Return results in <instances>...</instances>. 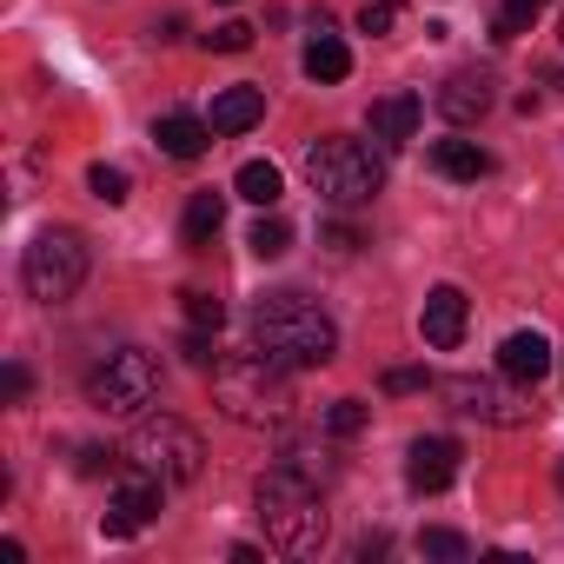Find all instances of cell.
<instances>
[{
  "mask_svg": "<svg viewBox=\"0 0 564 564\" xmlns=\"http://www.w3.org/2000/svg\"><path fill=\"white\" fill-rule=\"evenodd\" d=\"M259 524H265V538L286 551V557H319V551H326V531H333L319 478L279 458V465L259 478Z\"/></svg>",
  "mask_w": 564,
  "mask_h": 564,
  "instance_id": "cell-1",
  "label": "cell"
},
{
  "mask_svg": "<svg viewBox=\"0 0 564 564\" xmlns=\"http://www.w3.org/2000/svg\"><path fill=\"white\" fill-rule=\"evenodd\" d=\"M252 346L265 359H279L286 372L293 366H326L339 352V326L306 293H265V300H252Z\"/></svg>",
  "mask_w": 564,
  "mask_h": 564,
  "instance_id": "cell-2",
  "label": "cell"
},
{
  "mask_svg": "<svg viewBox=\"0 0 564 564\" xmlns=\"http://www.w3.org/2000/svg\"><path fill=\"white\" fill-rule=\"evenodd\" d=\"M213 405L232 419V425H286L293 419V379L279 359H265L259 346L252 352H232L213 366Z\"/></svg>",
  "mask_w": 564,
  "mask_h": 564,
  "instance_id": "cell-3",
  "label": "cell"
},
{
  "mask_svg": "<svg viewBox=\"0 0 564 564\" xmlns=\"http://www.w3.org/2000/svg\"><path fill=\"white\" fill-rule=\"evenodd\" d=\"M306 180H313V193H319L326 206H366V199L386 186V166H379V153H372L366 140L326 133V140H313V153H306Z\"/></svg>",
  "mask_w": 564,
  "mask_h": 564,
  "instance_id": "cell-4",
  "label": "cell"
},
{
  "mask_svg": "<svg viewBox=\"0 0 564 564\" xmlns=\"http://www.w3.org/2000/svg\"><path fill=\"white\" fill-rule=\"evenodd\" d=\"M21 286H28V300H41V306H67V300L87 286V239L67 232V226H47V232L28 246V259H21Z\"/></svg>",
  "mask_w": 564,
  "mask_h": 564,
  "instance_id": "cell-5",
  "label": "cell"
},
{
  "mask_svg": "<svg viewBox=\"0 0 564 564\" xmlns=\"http://www.w3.org/2000/svg\"><path fill=\"white\" fill-rule=\"evenodd\" d=\"M127 465H140L166 485H193L199 465H206V445L186 419H140L133 438H127Z\"/></svg>",
  "mask_w": 564,
  "mask_h": 564,
  "instance_id": "cell-6",
  "label": "cell"
},
{
  "mask_svg": "<svg viewBox=\"0 0 564 564\" xmlns=\"http://www.w3.org/2000/svg\"><path fill=\"white\" fill-rule=\"evenodd\" d=\"M87 399H94L100 412H113V419H140V412L160 399V359L140 352V346L107 352V359L94 366V379H87Z\"/></svg>",
  "mask_w": 564,
  "mask_h": 564,
  "instance_id": "cell-7",
  "label": "cell"
},
{
  "mask_svg": "<svg viewBox=\"0 0 564 564\" xmlns=\"http://www.w3.org/2000/svg\"><path fill=\"white\" fill-rule=\"evenodd\" d=\"M160 498H166V478L127 465V478L113 485V498H107V511H100V531H107V538H140V531L160 518Z\"/></svg>",
  "mask_w": 564,
  "mask_h": 564,
  "instance_id": "cell-8",
  "label": "cell"
},
{
  "mask_svg": "<svg viewBox=\"0 0 564 564\" xmlns=\"http://www.w3.org/2000/svg\"><path fill=\"white\" fill-rule=\"evenodd\" d=\"M511 386H518V379H511ZM511 386H498V379H445V399H452V412H465V419L524 425V419H531V399L511 392Z\"/></svg>",
  "mask_w": 564,
  "mask_h": 564,
  "instance_id": "cell-9",
  "label": "cell"
},
{
  "mask_svg": "<svg viewBox=\"0 0 564 564\" xmlns=\"http://www.w3.org/2000/svg\"><path fill=\"white\" fill-rule=\"evenodd\" d=\"M458 438H419L412 452H405V485L412 491H445L452 478H458Z\"/></svg>",
  "mask_w": 564,
  "mask_h": 564,
  "instance_id": "cell-10",
  "label": "cell"
},
{
  "mask_svg": "<svg viewBox=\"0 0 564 564\" xmlns=\"http://www.w3.org/2000/svg\"><path fill=\"white\" fill-rule=\"evenodd\" d=\"M419 333H425L432 352H452V346L465 339V293H458V286H438V293L425 300V313H419Z\"/></svg>",
  "mask_w": 564,
  "mask_h": 564,
  "instance_id": "cell-11",
  "label": "cell"
},
{
  "mask_svg": "<svg viewBox=\"0 0 564 564\" xmlns=\"http://www.w3.org/2000/svg\"><path fill=\"white\" fill-rule=\"evenodd\" d=\"M438 113H445L452 127L485 120V113H491V80H485V74H452V80L438 87Z\"/></svg>",
  "mask_w": 564,
  "mask_h": 564,
  "instance_id": "cell-12",
  "label": "cell"
},
{
  "mask_svg": "<svg viewBox=\"0 0 564 564\" xmlns=\"http://www.w3.org/2000/svg\"><path fill=\"white\" fill-rule=\"evenodd\" d=\"M498 372L518 379V386H538V379L551 372V339H544V333H511V339L498 346Z\"/></svg>",
  "mask_w": 564,
  "mask_h": 564,
  "instance_id": "cell-13",
  "label": "cell"
},
{
  "mask_svg": "<svg viewBox=\"0 0 564 564\" xmlns=\"http://www.w3.org/2000/svg\"><path fill=\"white\" fill-rule=\"evenodd\" d=\"M419 120H425V100H419V94H386V100H372V140H386V147H405V140L419 133Z\"/></svg>",
  "mask_w": 564,
  "mask_h": 564,
  "instance_id": "cell-14",
  "label": "cell"
},
{
  "mask_svg": "<svg viewBox=\"0 0 564 564\" xmlns=\"http://www.w3.org/2000/svg\"><path fill=\"white\" fill-rule=\"evenodd\" d=\"M213 133H252L259 120H265V94L259 87H226V94H213Z\"/></svg>",
  "mask_w": 564,
  "mask_h": 564,
  "instance_id": "cell-15",
  "label": "cell"
},
{
  "mask_svg": "<svg viewBox=\"0 0 564 564\" xmlns=\"http://www.w3.org/2000/svg\"><path fill=\"white\" fill-rule=\"evenodd\" d=\"M153 140H160L166 160H199V153L213 147V120H199V113H166V120L153 127Z\"/></svg>",
  "mask_w": 564,
  "mask_h": 564,
  "instance_id": "cell-16",
  "label": "cell"
},
{
  "mask_svg": "<svg viewBox=\"0 0 564 564\" xmlns=\"http://www.w3.org/2000/svg\"><path fill=\"white\" fill-rule=\"evenodd\" d=\"M306 74H313L319 87H339V80L352 74V47H346L339 34H326V21H319V34H313V47H306Z\"/></svg>",
  "mask_w": 564,
  "mask_h": 564,
  "instance_id": "cell-17",
  "label": "cell"
},
{
  "mask_svg": "<svg viewBox=\"0 0 564 564\" xmlns=\"http://www.w3.org/2000/svg\"><path fill=\"white\" fill-rule=\"evenodd\" d=\"M432 166H438L445 180H485V173H491V153H485L478 140H438V147H432Z\"/></svg>",
  "mask_w": 564,
  "mask_h": 564,
  "instance_id": "cell-18",
  "label": "cell"
},
{
  "mask_svg": "<svg viewBox=\"0 0 564 564\" xmlns=\"http://www.w3.org/2000/svg\"><path fill=\"white\" fill-rule=\"evenodd\" d=\"M219 226H226V199H219V193H193V199H186V219H180V239H186V246H206Z\"/></svg>",
  "mask_w": 564,
  "mask_h": 564,
  "instance_id": "cell-19",
  "label": "cell"
},
{
  "mask_svg": "<svg viewBox=\"0 0 564 564\" xmlns=\"http://www.w3.org/2000/svg\"><path fill=\"white\" fill-rule=\"evenodd\" d=\"M232 193H239V199H252V206H272L279 193H286V180H279V166H272V160H246V166H239V180H232Z\"/></svg>",
  "mask_w": 564,
  "mask_h": 564,
  "instance_id": "cell-20",
  "label": "cell"
},
{
  "mask_svg": "<svg viewBox=\"0 0 564 564\" xmlns=\"http://www.w3.org/2000/svg\"><path fill=\"white\" fill-rule=\"evenodd\" d=\"M538 14H544V0H505L498 21H491V41H518V34H531Z\"/></svg>",
  "mask_w": 564,
  "mask_h": 564,
  "instance_id": "cell-21",
  "label": "cell"
},
{
  "mask_svg": "<svg viewBox=\"0 0 564 564\" xmlns=\"http://www.w3.org/2000/svg\"><path fill=\"white\" fill-rule=\"evenodd\" d=\"M366 419H372V405H366V399H333L326 432H333V438H352V432H366Z\"/></svg>",
  "mask_w": 564,
  "mask_h": 564,
  "instance_id": "cell-22",
  "label": "cell"
},
{
  "mask_svg": "<svg viewBox=\"0 0 564 564\" xmlns=\"http://www.w3.org/2000/svg\"><path fill=\"white\" fill-rule=\"evenodd\" d=\"M246 246H252L259 259H279V252L293 246V226H286V219H259V226L246 232Z\"/></svg>",
  "mask_w": 564,
  "mask_h": 564,
  "instance_id": "cell-23",
  "label": "cell"
},
{
  "mask_svg": "<svg viewBox=\"0 0 564 564\" xmlns=\"http://www.w3.org/2000/svg\"><path fill=\"white\" fill-rule=\"evenodd\" d=\"M87 186H94V199H107V206H120V199L133 193V180H127V166H107V160H100V166L87 173Z\"/></svg>",
  "mask_w": 564,
  "mask_h": 564,
  "instance_id": "cell-24",
  "label": "cell"
},
{
  "mask_svg": "<svg viewBox=\"0 0 564 564\" xmlns=\"http://www.w3.org/2000/svg\"><path fill=\"white\" fill-rule=\"evenodd\" d=\"M186 326L219 333V326H226V300H219V293H186Z\"/></svg>",
  "mask_w": 564,
  "mask_h": 564,
  "instance_id": "cell-25",
  "label": "cell"
},
{
  "mask_svg": "<svg viewBox=\"0 0 564 564\" xmlns=\"http://www.w3.org/2000/svg\"><path fill=\"white\" fill-rule=\"evenodd\" d=\"M399 28V0H366V8H359V34H392Z\"/></svg>",
  "mask_w": 564,
  "mask_h": 564,
  "instance_id": "cell-26",
  "label": "cell"
},
{
  "mask_svg": "<svg viewBox=\"0 0 564 564\" xmlns=\"http://www.w3.org/2000/svg\"><path fill=\"white\" fill-rule=\"evenodd\" d=\"M206 47H213V54H246V47H252V28H246V21H226V28L206 34Z\"/></svg>",
  "mask_w": 564,
  "mask_h": 564,
  "instance_id": "cell-27",
  "label": "cell"
},
{
  "mask_svg": "<svg viewBox=\"0 0 564 564\" xmlns=\"http://www.w3.org/2000/svg\"><path fill=\"white\" fill-rule=\"evenodd\" d=\"M419 551H425V557H465V551H471V544H465V538H458V531H445V524H432V531H425V538H419Z\"/></svg>",
  "mask_w": 564,
  "mask_h": 564,
  "instance_id": "cell-28",
  "label": "cell"
},
{
  "mask_svg": "<svg viewBox=\"0 0 564 564\" xmlns=\"http://www.w3.org/2000/svg\"><path fill=\"white\" fill-rule=\"evenodd\" d=\"M180 352H186V366H199V372H213V366H219V352H213V333H199V326L186 333V346H180Z\"/></svg>",
  "mask_w": 564,
  "mask_h": 564,
  "instance_id": "cell-29",
  "label": "cell"
},
{
  "mask_svg": "<svg viewBox=\"0 0 564 564\" xmlns=\"http://www.w3.org/2000/svg\"><path fill=\"white\" fill-rule=\"evenodd\" d=\"M425 386H432L425 366H392V372H386V392H425Z\"/></svg>",
  "mask_w": 564,
  "mask_h": 564,
  "instance_id": "cell-30",
  "label": "cell"
},
{
  "mask_svg": "<svg viewBox=\"0 0 564 564\" xmlns=\"http://www.w3.org/2000/svg\"><path fill=\"white\" fill-rule=\"evenodd\" d=\"M80 471H87V478L113 471V452H107V445H87V452H80Z\"/></svg>",
  "mask_w": 564,
  "mask_h": 564,
  "instance_id": "cell-31",
  "label": "cell"
},
{
  "mask_svg": "<svg viewBox=\"0 0 564 564\" xmlns=\"http://www.w3.org/2000/svg\"><path fill=\"white\" fill-rule=\"evenodd\" d=\"M0 386H8V399H28V386H34V379H28V366H21V359H14V366H8V372H0Z\"/></svg>",
  "mask_w": 564,
  "mask_h": 564,
  "instance_id": "cell-32",
  "label": "cell"
},
{
  "mask_svg": "<svg viewBox=\"0 0 564 564\" xmlns=\"http://www.w3.org/2000/svg\"><path fill=\"white\" fill-rule=\"evenodd\" d=\"M326 246H333V252H359V232H352V226H326Z\"/></svg>",
  "mask_w": 564,
  "mask_h": 564,
  "instance_id": "cell-33",
  "label": "cell"
},
{
  "mask_svg": "<svg viewBox=\"0 0 564 564\" xmlns=\"http://www.w3.org/2000/svg\"><path fill=\"white\" fill-rule=\"evenodd\" d=\"M557 491H564V458H557Z\"/></svg>",
  "mask_w": 564,
  "mask_h": 564,
  "instance_id": "cell-34",
  "label": "cell"
},
{
  "mask_svg": "<svg viewBox=\"0 0 564 564\" xmlns=\"http://www.w3.org/2000/svg\"><path fill=\"white\" fill-rule=\"evenodd\" d=\"M219 8H232V0H219Z\"/></svg>",
  "mask_w": 564,
  "mask_h": 564,
  "instance_id": "cell-35",
  "label": "cell"
}]
</instances>
